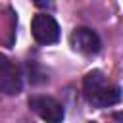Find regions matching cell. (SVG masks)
Instances as JSON below:
<instances>
[{"mask_svg": "<svg viewBox=\"0 0 123 123\" xmlns=\"http://www.w3.org/2000/svg\"><path fill=\"white\" fill-rule=\"evenodd\" d=\"M83 88H85L86 100L94 108H108L121 100V88L111 81H108V77L98 69L86 73L83 81Z\"/></svg>", "mask_w": 123, "mask_h": 123, "instance_id": "obj_1", "label": "cell"}, {"mask_svg": "<svg viewBox=\"0 0 123 123\" xmlns=\"http://www.w3.org/2000/svg\"><path fill=\"white\" fill-rule=\"evenodd\" d=\"M29 108L46 123H62L63 119V106L52 96H31Z\"/></svg>", "mask_w": 123, "mask_h": 123, "instance_id": "obj_2", "label": "cell"}, {"mask_svg": "<svg viewBox=\"0 0 123 123\" xmlns=\"http://www.w3.org/2000/svg\"><path fill=\"white\" fill-rule=\"evenodd\" d=\"M33 37L40 44H54L60 38V25L48 13H38L33 19Z\"/></svg>", "mask_w": 123, "mask_h": 123, "instance_id": "obj_3", "label": "cell"}, {"mask_svg": "<svg viewBox=\"0 0 123 123\" xmlns=\"http://www.w3.org/2000/svg\"><path fill=\"white\" fill-rule=\"evenodd\" d=\"M71 46L81 54H96L100 50V38L98 35L88 27H79L71 33Z\"/></svg>", "mask_w": 123, "mask_h": 123, "instance_id": "obj_4", "label": "cell"}, {"mask_svg": "<svg viewBox=\"0 0 123 123\" xmlns=\"http://www.w3.org/2000/svg\"><path fill=\"white\" fill-rule=\"evenodd\" d=\"M0 86L4 94H17L21 90L19 67L13 65L6 56H2V62H0Z\"/></svg>", "mask_w": 123, "mask_h": 123, "instance_id": "obj_5", "label": "cell"}, {"mask_svg": "<svg viewBox=\"0 0 123 123\" xmlns=\"http://www.w3.org/2000/svg\"><path fill=\"white\" fill-rule=\"evenodd\" d=\"M113 121H117V123H123V113H115V115H113Z\"/></svg>", "mask_w": 123, "mask_h": 123, "instance_id": "obj_6", "label": "cell"}, {"mask_svg": "<svg viewBox=\"0 0 123 123\" xmlns=\"http://www.w3.org/2000/svg\"><path fill=\"white\" fill-rule=\"evenodd\" d=\"M37 4H38V6H46V4H50V2H48V0H37Z\"/></svg>", "mask_w": 123, "mask_h": 123, "instance_id": "obj_7", "label": "cell"}, {"mask_svg": "<svg viewBox=\"0 0 123 123\" xmlns=\"http://www.w3.org/2000/svg\"><path fill=\"white\" fill-rule=\"evenodd\" d=\"M92 123H94V121H92Z\"/></svg>", "mask_w": 123, "mask_h": 123, "instance_id": "obj_8", "label": "cell"}]
</instances>
